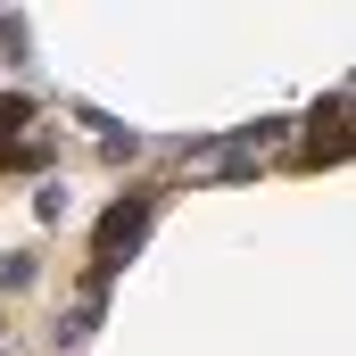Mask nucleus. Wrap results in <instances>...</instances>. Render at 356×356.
Listing matches in <instances>:
<instances>
[{
    "instance_id": "1",
    "label": "nucleus",
    "mask_w": 356,
    "mask_h": 356,
    "mask_svg": "<svg viewBox=\"0 0 356 356\" xmlns=\"http://www.w3.org/2000/svg\"><path fill=\"white\" fill-rule=\"evenodd\" d=\"M141 232H149V199H116V207L99 216V266H124Z\"/></svg>"
}]
</instances>
